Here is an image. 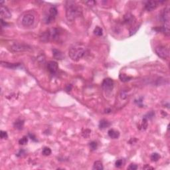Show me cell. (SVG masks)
Returning a JSON list of instances; mask_svg holds the SVG:
<instances>
[{"mask_svg": "<svg viewBox=\"0 0 170 170\" xmlns=\"http://www.w3.org/2000/svg\"><path fill=\"white\" fill-rule=\"evenodd\" d=\"M94 33L96 36L100 37L103 35V29L100 28V27H96V28L94 29Z\"/></svg>", "mask_w": 170, "mask_h": 170, "instance_id": "19", "label": "cell"}, {"mask_svg": "<svg viewBox=\"0 0 170 170\" xmlns=\"http://www.w3.org/2000/svg\"><path fill=\"white\" fill-rule=\"evenodd\" d=\"M135 21V17H134V15H132L130 13H127L126 15H124V23H126V24H128V25L133 24V23H134Z\"/></svg>", "mask_w": 170, "mask_h": 170, "instance_id": "12", "label": "cell"}, {"mask_svg": "<svg viewBox=\"0 0 170 170\" xmlns=\"http://www.w3.org/2000/svg\"><path fill=\"white\" fill-rule=\"evenodd\" d=\"M53 56L56 60H63L64 58V55L63 52H61L60 50H58L56 49H53Z\"/></svg>", "mask_w": 170, "mask_h": 170, "instance_id": "11", "label": "cell"}, {"mask_svg": "<svg viewBox=\"0 0 170 170\" xmlns=\"http://www.w3.org/2000/svg\"><path fill=\"white\" fill-rule=\"evenodd\" d=\"M29 136L30 138L33 141H34V142H37V140L36 139V137H35V135H33V134H29Z\"/></svg>", "mask_w": 170, "mask_h": 170, "instance_id": "29", "label": "cell"}, {"mask_svg": "<svg viewBox=\"0 0 170 170\" xmlns=\"http://www.w3.org/2000/svg\"><path fill=\"white\" fill-rule=\"evenodd\" d=\"M124 164V160H122V159H120V160H118L115 163L116 167H118V168H120V167H121L122 166H123Z\"/></svg>", "mask_w": 170, "mask_h": 170, "instance_id": "24", "label": "cell"}, {"mask_svg": "<svg viewBox=\"0 0 170 170\" xmlns=\"http://www.w3.org/2000/svg\"><path fill=\"white\" fill-rule=\"evenodd\" d=\"M0 14H1V19H9L12 17L11 12L7 7L3 5H1L0 7Z\"/></svg>", "mask_w": 170, "mask_h": 170, "instance_id": "8", "label": "cell"}, {"mask_svg": "<svg viewBox=\"0 0 170 170\" xmlns=\"http://www.w3.org/2000/svg\"><path fill=\"white\" fill-rule=\"evenodd\" d=\"M103 169L104 167H103V163L100 161H96L94 162V165H93V169L103 170Z\"/></svg>", "mask_w": 170, "mask_h": 170, "instance_id": "17", "label": "cell"}, {"mask_svg": "<svg viewBox=\"0 0 170 170\" xmlns=\"http://www.w3.org/2000/svg\"><path fill=\"white\" fill-rule=\"evenodd\" d=\"M160 158V155L157 153H153L151 155V160L152 162H157Z\"/></svg>", "mask_w": 170, "mask_h": 170, "instance_id": "21", "label": "cell"}, {"mask_svg": "<svg viewBox=\"0 0 170 170\" xmlns=\"http://www.w3.org/2000/svg\"><path fill=\"white\" fill-rule=\"evenodd\" d=\"M28 142V137L27 136H23L19 140V144L20 145H25Z\"/></svg>", "mask_w": 170, "mask_h": 170, "instance_id": "23", "label": "cell"}, {"mask_svg": "<svg viewBox=\"0 0 170 170\" xmlns=\"http://www.w3.org/2000/svg\"><path fill=\"white\" fill-rule=\"evenodd\" d=\"M108 134L109 137L112 139H117L120 136V132L117 130H115L114 129H110L108 132Z\"/></svg>", "mask_w": 170, "mask_h": 170, "instance_id": "14", "label": "cell"}, {"mask_svg": "<svg viewBox=\"0 0 170 170\" xmlns=\"http://www.w3.org/2000/svg\"><path fill=\"white\" fill-rule=\"evenodd\" d=\"M154 116H155V113L152 111V112H150L147 113V114H145L144 116V118L148 120H151V119L153 118L154 117Z\"/></svg>", "mask_w": 170, "mask_h": 170, "instance_id": "22", "label": "cell"}, {"mask_svg": "<svg viewBox=\"0 0 170 170\" xmlns=\"http://www.w3.org/2000/svg\"><path fill=\"white\" fill-rule=\"evenodd\" d=\"M24 124H25V121L22 120V119H17L16 120L15 122H14V127L15 128L17 129V130H22L24 126Z\"/></svg>", "mask_w": 170, "mask_h": 170, "instance_id": "13", "label": "cell"}, {"mask_svg": "<svg viewBox=\"0 0 170 170\" xmlns=\"http://www.w3.org/2000/svg\"><path fill=\"white\" fill-rule=\"evenodd\" d=\"M0 137L2 139H7L8 138V135H7V133L5 131L2 130L0 132Z\"/></svg>", "mask_w": 170, "mask_h": 170, "instance_id": "26", "label": "cell"}, {"mask_svg": "<svg viewBox=\"0 0 170 170\" xmlns=\"http://www.w3.org/2000/svg\"><path fill=\"white\" fill-rule=\"evenodd\" d=\"M159 3L160 2H156V1H149L146 2L145 4V9L148 12H151L156 9L159 5Z\"/></svg>", "mask_w": 170, "mask_h": 170, "instance_id": "9", "label": "cell"}, {"mask_svg": "<svg viewBox=\"0 0 170 170\" xmlns=\"http://www.w3.org/2000/svg\"><path fill=\"white\" fill-rule=\"evenodd\" d=\"M143 169H153V167H150V166H148V165H145V166L143 167Z\"/></svg>", "mask_w": 170, "mask_h": 170, "instance_id": "32", "label": "cell"}, {"mask_svg": "<svg viewBox=\"0 0 170 170\" xmlns=\"http://www.w3.org/2000/svg\"><path fill=\"white\" fill-rule=\"evenodd\" d=\"M1 23H2V27L7 26V25H8V24H7L6 22H5V21H4L3 19H1Z\"/></svg>", "mask_w": 170, "mask_h": 170, "instance_id": "30", "label": "cell"}, {"mask_svg": "<svg viewBox=\"0 0 170 170\" xmlns=\"http://www.w3.org/2000/svg\"><path fill=\"white\" fill-rule=\"evenodd\" d=\"M155 51L157 55H158L160 57L162 58V59H167L169 56V49L165 46H158L156 47L155 49Z\"/></svg>", "mask_w": 170, "mask_h": 170, "instance_id": "4", "label": "cell"}, {"mask_svg": "<svg viewBox=\"0 0 170 170\" xmlns=\"http://www.w3.org/2000/svg\"><path fill=\"white\" fill-rule=\"evenodd\" d=\"M57 9H56L55 6L51 7L49 9V15L47 17L46 19H45V23H50L51 22H52V21H53V20L55 19L56 15H57Z\"/></svg>", "mask_w": 170, "mask_h": 170, "instance_id": "7", "label": "cell"}, {"mask_svg": "<svg viewBox=\"0 0 170 170\" xmlns=\"http://www.w3.org/2000/svg\"><path fill=\"white\" fill-rule=\"evenodd\" d=\"M110 126V123L108 120H102L100 121L99 128L101 130H103V129L109 127Z\"/></svg>", "mask_w": 170, "mask_h": 170, "instance_id": "16", "label": "cell"}, {"mask_svg": "<svg viewBox=\"0 0 170 170\" xmlns=\"http://www.w3.org/2000/svg\"><path fill=\"white\" fill-rule=\"evenodd\" d=\"M119 78L120 79L121 81L124 82V83H126V82L130 81V80L132 79V77L127 76V75H126V74H120L119 75Z\"/></svg>", "mask_w": 170, "mask_h": 170, "instance_id": "18", "label": "cell"}, {"mask_svg": "<svg viewBox=\"0 0 170 170\" xmlns=\"http://www.w3.org/2000/svg\"><path fill=\"white\" fill-rule=\"evenodd\" d=\"M58 64L55 61H49L47 64V69L48 71L52 74H54L58 70Z\"/></svg>", "mask_w": 170, "mask_h": 170, "instance_id": "10", "label": "cell"}, {"mask_svg": "<svg viewBox=\"0 0 170 170\" xmlns=\"http://www.w3.org/2000/svg\"><path fill=\"white\" fill-rule=\"evenodd\" d=\"M66 17L69 21H73L78 17L81 15L82 11L79 6L73 1H67L66 2Z\"/></svg>", "mask_w": 170, "mask_h": 170, "instance_id": "1", "label": "cell"}, {"mask_svg": "<svg viewBox=\"0 0 170 170\" xmlns=\"http://www.w3.org/2000/svg\"><path fill=\"white\" fill-rule=\"evenodd\" d=\"M24 154H25V151L23 150H21L19 151V152L16 154V155L17 157H20V156H22Z\"/></svg>", "mask_w": 170, "mask_h": 170, "instance_id": "28", "label": "cell"}, {"mask_svg": "<svg viewBox=\"0 0 170 170\" xmlns=\"http://www.w3.org/2000/svg\"><path fill=\"white\" fill-rule=\"evenodd\" d=\"M86 48L82 44H76L72 46L69 51V55L71 59L74 61H78L81 59L85 55Z\"/></svg>", "mask_w": 170, "mask_h": 170, "instance_id": "2", "label": "cell"}, {"mask_svg": "<svg viewBox=\"0 0 170 170\" xmlns=\"http://www.w3.org/2000/svg\"><path fill=\"white\" fill-rule=\"evenodd\" d=\"M85 3L88 4V5H94L96 3V2H94V1H89V2H86Z\"/></svg>", "mask_w": 170, "mask_h": 170, "instance_id": "31", "label": "cell"}, {"mask_svg": "<svg viewBox=\"0 0 170 170\" xmlns=\"http://www.w3.org/2000/svg\"><path fill=\"white\" fill-rule=\"evenodd\" d=\"M42 154H43V155L48 156V155H51V150L48 147H45L43 149V150H42Z\"/></svg>", "mask_w": 170, "mask_h": 170, "instance_id": "20", "label": "cell"}, {"mask_svg": "<svg viewBox=\"0 0 170 170\" xmlns=\"http://www.w3.org/2000/svg\"><path fill=\"white\" fill-rule=\"evenodd\" d=\"M35 21V17L31 13H26L23 15L21 22L23 26L29 27L32 25Z\"/></svg>", "mask_w": 170, "mask_h": 170, "instance_id": "5", "label": "cell"}, {"mask_svg": "<svg viewBox=\"0 0 170 170\" xmlns=\"http://www.w3.org/2000/svg\"><path fill=\"white\" fill-rule=\"evenodd\" d=\"M138 169V166L135 164H130L128 167V169L130 170H135Z\"/></svg>", "mask_w": 170, "mask_h": 170, "instance_id": "27", "label": "cell"}, {"mask_svg": "<svg viewBox=\"0 0 170 170\" xmlns=\"http://www.w3.org/2000/svg\"><path fill=\"white\" fill-rule=\"evenodd\" d=\"M2 65L3 66H4V67H6V68H9V69H16V68L19 67V66H20V64L19 63H16V64H15V63H7V62H3V61H2Z\"/></svg>", "mask_w": 170, "mask_h": 170, "instance_id": "15", "label": "cell"}, {"mask_svg": "<svg viewBox=\"0 0 170 170\" xmlns=\"http://www.w3.org/2000/svg\"><path fill=\"white\" fill-rule=\"evenodd\" d=\"M90 148L92 150H96L98 148V144L96 142H91L89 144Z\"/></svg>", "mask_w": 170, "mask_h": 170, "instance_id": "25", "label": "cell"}, {"mask_svg": "<svg viewBox=\"0 0 170 170\" xmlns=\"http://www.w3.org/2000/svg\"><path fill=\"white\" fill-rule=\"evenodd\" d=\"M102 87L106 92H110L114 88V81L110 78H106L103 81Z\"/></svg>", "mask_w": 170, "mask_h": 170, "instance_id": "6", "label": "cell"}, {"mask_svg": "<svg viewBox=\"0 0 170 170\" xmlns=\"http://www.w3.org/2000/svg\"><path fill=\"white\" fill-rule=\"evenodd\" d=\"M31 49V47L29 45L24 44L21 43H13L9 47V50L12 52H22L26 51H30Z\"/></svg>", "mask_w": 170, "mask_h": 170, "instance_id": "3", "label": "cell"}]
</instances>
